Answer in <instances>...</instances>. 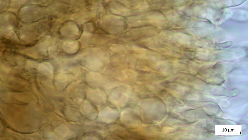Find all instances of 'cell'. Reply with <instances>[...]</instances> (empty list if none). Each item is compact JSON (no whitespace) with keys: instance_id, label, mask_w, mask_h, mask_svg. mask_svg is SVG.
<instances>
[{"instance_id":"cell-1","label":"cell","mask_w":248,"mask_h":140,"mask_svg":"<svg viewBox=\"0 0 248 140\" xmlns=\"http://www.w3.org/2000/svg\"><path fill=\"white\" fill-rule=\"evenodd\" d=\"M102 62L99 58L94 56L88 57L84 61V65L87 68L94 70L99 69L102 65Z\"/></svg>"}]
</instances>
